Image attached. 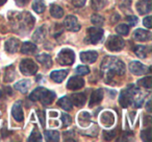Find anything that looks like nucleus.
Wrapping results in <instances>:
<instances>
[{
    "label": "nucleus",
    "mask_w": 152,
    "mask_h": 142,
    "mask_svg": "<svg viewBox=\"0 0 152 142\" xmlns=\"http://www.w3.org/2000/svg\"><path fill=\"white\" fill-rule=\"evenodd\" d=\"M30 87V82L28 79H22V81L18 82L15 85V89L20 91L21 93H26Z\"/></svg>",
    "instance_id": "obj_21"
},
{
    "label": "nucleus",
    "mask_w": 152,
    "mask_h": 142,
    "mask_svg": "<svg viewBox=\"0 0 152 142\" xmlns=\"http://www.w3.org/2000/svg\"><path fill=\"white\" fill-rule=\"evenodd\" d=\"M85 81L79 77H72L67 83V88L69 90H78L83 87Z\"/></svg>",
    "instance_id": "obj_9"
},
{
    "label": "nucleus",
    "mask_w": 152,
    "mask_h": 142,
    "mask_svg": "<svg viewBox=\"0 0 152 142\" xmlns=\"http://www.w3.org/2000/svg\"><path fill=\"white\" fill-rule=\"evenodd\" d=\"M55 97V93L52 91H49V90H45L44 93H43L42 97H41L40 102H42L43 104H45V106H48V104H52L53 99H54Z\"/></svg>",
    "instance_id": "obj_18"
},
{
    "label": "nucleus",
    "mask_w": 152,
    "mask_h": 142,
    "mask_svg": "<svg viewBox=\"0 0 152 142\" xmlns=\"http://www.w3.org/2000/svg\"><path fill=\"white\" fill-rule=\"evenodd\" d=\"M90 122H91V116L88 112H81L78 115V123L80 127H87Z\"/></svg>",
    "instance_id": "obj_23"
},
{
    "label": "nucleus",
    "mask_w": 152,
    "mask_h": 142,
    "mask_svg": "<svg viewBox=\"0 0 152 142\" xmlns=\"http://www.w3.org/2000/svg\"><path fill=\"white\" fill-rule=\"evenodd\" d=\"M45 36H46V29H45V27L42 26V27L38 28V29L36 30L32 39H34V41H36L37 43H40L45 39Z\"/></svg>",
    "instance_id": "obj_27"
},
{
    "label": "nucleus",
    "mask_w": 152,
    "mask_h": 142,
    "mask_svg": "<svg viewBox=\"0 0 152 142\" xmlns=\"http://www.w3.org/2000/svg\"><path fill=\"white\" fill-rule=\"evenodd\" d=\"M7 1V0H0V7H2V5L4 4Z\"/></svg>",
    "instance_id": "obj_47"
},
{
    "label": "nucleus",
    "mask_w": 152,
    "mask_h": 142,
    "mask_svg": "<svg viewBox=\"0 0 152 142\" xmlns=\"http://www.w3.org/2000/svg\"><path fill=\"white\" fill-rule=\"evenodd\" d=\"M64 24H65V27L70 32H78L80 29V24L78 23L77 18L74 16H68L65 19Z\"/></svg>",
    "instance_id": "obj_7"
},
{
    "label": "nucleus",
    "mask_w": 152,
    "mask_h": 142,
    "mask_svg": "<svg viewBox=\"0 0 152 142\" xmlns=\"http://www.w3.org/2000/svg\"><path fill=\"white\" fill-rule=\"evenodd\" d=\"M150 69H151V68L146 67L145 65H143V64L140 63V62H137V61H133L129 64V70H130V72L134 75L146 74L147 72H149Z\"/></svg>",
    "instance_id": "obj_6"
},
{
    "label": "nucleus",
    "mask_w": 152,
    "mask_h": 142,
    "mask_svg": "<svg viewBox=\"0 0 152 142\" xmlns=\"http://www.w3.org/2000/svg\"><path fill=\"white\" fill-rule=\"evenodd\" d=\"M116 32H118L119 35H123V36H125V35L128 34L129 27L126 25V24H119V25L116 27Z\"/></svg>",
    "instance_id": "obj_36"
},
{
    "label": "nucleus",
    "mask_w": 152,
    "mask_h": 142,
    "mask_svg": "<svg viewBox=\"0 0 152 142\" xmlns=\"http://www.w3.org/2000/svg\"><path fill=\"white\" fill-rule=\"evenodd\" d=\"M37 114H38L39 118H40L41 124H42L43 127H44V125H45V115L42 113V111H38V112H37Z\"/></svg>",
    "instance_id": "obj_44"
},
{
    "label": "nucleus",
    "mask_w": 152,
    "mask_h": 142,
    "mask_svg": "<svg viewBox=\"0 0 152 142\" xmlns=\"http://www.w3.org/2000/svg\"><path fill=\"white\" fill-rule=\"evenodd\" d=\"M91 22L96 26H101L103 24V18L99 15H93L91 18Z\"/></svg>",
    "instance_id": "obj_37"
},
{
    "label": "nucleus",
    "mask_w": 152,
    "mask_h": 142,
    "mask_svg": "<svg viewBox=\"0 0 152 142\" xmlns=\"http://www.w3.org/2000/svg\"><path fill=\"white\" fill-rule=\"evenodd\" d=\"M57 104H58V106L61 107V108H63L64 110H66V111H70L72 109V102L69 97H67V96L61 97V99L58 100Z\"/></svg>",
    "instance_id": "obj_29"
},
{
    "label": "nucleus",
    "mask_w": 152,
    "mask_h": 142,
    "mask_svg": "<svg viewBox=\"0 0 152 142\" xmlns=\"http://www.w3.org/2000/svg\"><path fill=\"white\" fill-rule=\"evenodd\" d=\"M58 64L64 66L72 65L74 63V60H75V54H74V51L72 49L65 48L63 50H61L57 54L56 57Z\"/></svg>",
    "instance_id": "obj_2"
},
{
    "label": "nucleus",
    "mask_w": 152,
    "mask_h": 142,
    "mask_svg": "<svg viewBox=\"0 0 152 142\" xmlns=\"http://www.w3.org/2000/svg\"><path fill=\"white\" fill-rule=\"evenodd\" d=\"M37 60H38V62H40L41 64H43V65L47 68L52 66V59H51L50 55L47 54V53H42V54L37 55Z\"/></svg>",
    "instance_id": "obj_20"
},
{
    "label": "nucleus",
    "mask_w": 152,
    "mask_h": 142,
    "mask_svg": "<svg viewBox=\"0 0 152 142\" xmlns=\"http://www.w3.org/2000/svg\"><path fill=\"white\" fill-rule=\"evenodd\" d=\"M102 98H103V91L101 89H98L96 91H94L91 95V99H90V107L92 108L95 104H99L102 100Z\"/></svg>",
    "instance_id": "obj_19"
},
{
    "label": "nucleus",
    "mask_w": 152,
    "mask_h": 142,
    "mask_svg": "<svg viewBox=\"0 0 152 142\" xmlns=\"http://www.w3.org/2000/svg\"><path fill=\"white\" fill-rule=\"evenodd\" d=\"M102 37H103V29L98 27H91L88 29V35L87 38L85 39V42L97 44L102 40Z\"/></svg>",
    "instance_id": "obj_3"
},
{
    "label": "nucleus",
    "mask_w": 152,
    "mask_h": 142,
    "mask_svg": "<svg viewBox=\"0 0 152 142\" xmlns=\"http://www.w3.org/2000/svg\"><path fill=\"white\" fill-rule=\"evenodd\" d=\"M98 59V53L96 51H83L80 53V60L85 63L92 64Z\"/></svg>",
    "instance_id": "obj_12"
},
{
    "label": "nucleus",
    "mask_w": 152,
    "mask_h": 142,
    "mask_svg": "<svg viewBox=\"0 0 152 142\" xmlns=\"http://www.w3.org/2000/svg\"><path fill=\"white\" fill-rule=\"evenodd\" d=\"M68 73H69L68 70H56V71H52V72H51L50 77L55 83H61V82L66 79Z\"/></svg>",
    "instance_id": "obj_15"
},
{
    "label": "nucleus",
    "mask_w": 152,
    "mask_h": 142,
    "mask_svg": "<svg viewBox=\"0 0 152 142\" xmlns=\"http://www.w3.org/2000/svg\"><path fill=\"white\" fill-rule=\"evenodd\" d=\"M42 140V135L39 132L38 129H34L32 133L30 134L29 138H28V141L29 142H36V141H41Z\"/></svg>",
    "instance_id": "obj_34"
},
{
    "label": "nucleus",
    "mask_w": 152,
    "mask_h": 142,
    "mask_svg": "<svg viewBox=\"0 0 152 142\" xmlns=\"http://www.w3.org/2000/svg\"><path fill=\"white\" fill-rule=\"evenodd\" d=\"M61 120H63V125L64 127H69L72 122V118L68 114H63L61 115Z\"/></svg>",
    "instance_id": "obj_39"
},
{
    "label": "nucleus",
    "mask_w": 152,
    "mask_h": 142,
    "mask_svg": "<svg viewBox=\"0 0 152 142\" xmlns=\"http://www.w3.org/2000/svg\"><path fill=\"white\" fill-rule=\"evenodd\" d=\"M103 137L105 140H112L116 137V131H104Z\"/></svg>",
    "instance_id": "obj_40"
},
{
    "label": "nucleus",
    "mask_w": 152,
    "mask_h": 142,
    "mask_svg": "<svg viewBox=\"0 0 152 142\" xmlns=\"http://www.w3.org/2000/svg\"><path fill=\"white\" fill-rule=\"evenodd\" d=\"M75 71L78 75H87L90 73V69L87 66H78V67L76 68Z\"/></svg>",
    "instance_id": "obj_38"
},
{
    "label": "nucleus",
    "mask_w": 152,
    "mask_h": 142,
    "mask_svg": "<svg viewBox=\"0 0 152 142\" xmlns=\"http://www.w3.org/2000/svg\"><path fill=\"white\" fill-rule=\"evenodd\" d=\"M12 115H13V117L17 121L23 120V110H22V106L20 102H16L13 106V108H12Z\"/></svg>",
    "instance_id": "obj_14"
},
{
    "label": "nucleus",
    "mask_w": 152,
    "mask_h": 142,
    "mask_svg": "<svg viewBox=\"0 0 152 142\" xmlns=\"http://www.w3.org/2000/svg\"><path fill=\"white\" fill-rule=\"evenodd\" d=\"M50 14L52 17L56 18V19H59L64 16V10L61 9L59 5L56 4H51L50 5Z\"/></svg>",
    "instance_id": "obj_24"
},
{
    "label": "nucleus",
    "mask_w": 152,
    "mask_h": 142,
    "mask_svg": "<svg viewBox=\"0 0 152 142\" xmlns=\"http://www.w3.org/2000/svg\"><path fill=\"white\" fill-rule=\"evenodd\" d=\"M143 24L147 28H151V26H152V17H151V16H148V17H146L145 19H144V21H143Z\"/></svg>",
    "instance_id": "obj_42"
},
{
    "label": "nucleus",
    "mask_w": 152,
    "mask_h": 142,
    "mask_svg": "<svg viewBox=\"0 0 152 142\" xmlns=\"http://www.w3.org/2000/svg\"><path fill=\"white\" fill-rule=\"evenodd\" d=\"M32 9L34 12L38 14H41L45 11V2L44 0H34V2L32 3Z\"/></svg>",
    "instance_id": "obj_31"
},
{
    "label": "nucleus",
    "mask_w": 152,
    "mask_h": 142,
    "mask_svg": "<svg viewBox=\"0 0 152 142\" xmlns=\"http://www.w3.org/2000/svg\"><path fill=\"white\" fill-rule=\"evenodd\" d=\"M16 77V72H15V68L14 66H9V67L5 69V73H4V81L7 83L10 82H13Z\"/></svg>",
    "instance_id": "obj_26"
},
{
    "label": "nucleus",
    "mask_w": 152,
    "mask_h": 142,
    "mask_svg": "<svg viewBox=\"0 0 152 142\" xmlns=\"http://www.w3.org/2000/svg\"><path fill=\"white\" fill-rule=\"evenodd\" d=\"M86 1L87 0H72V3L76 7H83L86 4Z\"/></svg>",
    "instance_id": "obj_43"
},
{
    "label": "nucleus",
    "mask_w": 152,
    "mask_h": 142,
    "mask_svg": "<svg viewBox=\"0 0 152 142\" xmlns=\"http://www.w3.org/2000/svg\"><path fill=\"white\" fill-rule=\"evenodd\" d=\"M126 21L130 26H134L137 23V18L135 16H128L126 17Z\"/></svg>",
    "instance_id": "obj_41"
},
{
    "label": "nucleus",
    "mask_w": 152,
    "mask_h": 142,
    "mask_svg": "<svg viewBox=\"0 0 152 142\" xmlns=\"http://www.w3.org/2000/svg\"><path fill=\"white\" fill-rule=\"evenodd\" d=\"M134 52L139 57L144 59V57H147V53L149 52V49H148L147 46H145V45H137L134 48Z\"/></svg>",
    "instance_id": "obj_30"
},
{
    "label": "nucleus",
    "mask_w": 152,
    "mask_h": 142,
    "mask_svg": "<svg viewBox=\"0 0 152 142\" xmlns=\"http://www.w3.org/2000/svg\"><path fill=\"white\" fill-rule=\"evenodd\" d=\"M37 50V45H34L31 42H25L23 43L21 47V52L24 54H31V53L36 52Z\"/></svg>",
    "instance_id": "obj_22"
},
{
    "label": "nucleus",
    "mask_w": 152,
    "mask_h": 142,
    "mask_svg": "<svg viewBox=\"0 0 152 142\" xmlns=\"http://www.w3.org/2000/svg\"><path fill=\"white\" fill-rule=\"evenodd\" d=\"M20 70L24 75H34L38 71V65L32 60L25 59L20 63Z\"/></svg>",
    "instance_id": "obj_4"
},
{
    "label": "nucleus",
    "mask_w": 152,
    "mask_h": 142,
    "mask_svg": "<svg viewBox=\"0 0 152 142\" xmlns=\"http://www.w3.org/2000/svg\"><path fill=\"white\" fill-rule=\"evenodd\" d=\"M106 4V0H91V7L95 11L102 10Z\"/></svg>",
    "instance_id": "obj_32"
},
{
    "label": "nucleus",
    "mask_w": 152,
    "mask_h": 142,
    "mask_svg": "<svg viewBox=\"0 0 152 142\" xmlns=\"http://www.w3.org/2000/svg\"><path fill=\"white\" fill-rule=\"evenodd\" d=\"M125 65L121 60L115 57H106L101 63V72L106 83H110L117 75H123L125 73Z\"/></svg>",
    "instance_id": "obj_1"
},
{
    "label": "nucleus",
    "mask_w": 152,
    "mask_h": 142,
    "mask_svg": "<svg viewBox=\"0 0 152 142\" xmlns=\"http://www.w3.org/2000/svg\"><path fill=\"white\" fill-rule=\"evenodd\" d=\"M115 122L114 114L110 111H105L101 114V123L105 127H112Z\"/></svg>",
    "instance_id": "obj_16"
},
{
    "label": "nucleus",
    "mask_w": 152,
    "mask_h": 142,
    "mask_svg": "<svg viewBox=\"0 0 152 142\" xmlns=\"http://www.w3.org/2000/svg\"><path fill=\"white\" fill-rule=\"evenodd\" d=\"M1 95H2V92H1V90H0V97H1Z\"/></svg>",
    "instance_id": "obj_48"
},
{
    "label": "nucleus",
    "mask_w": 152,
    "mask_h": 142,
    "mask_svg": "<svg viewBox=\"0 0 152 142\" xmlns=\"http://www.w3.org/2000/svg\"><path fill=\"white\" fill-rule=\"evenodd\" d=\"M151 137H152V129L148 127V129L142 131V133H141L142 140H144V141H149V140L151 139Z\"/></svg>",
    "instance_id": "obj_35"
},
{
    "label": "nucleus",
    "mask_w": 152,
    "mask_h": 142,
    "mask_svg": "<svg viewBox=\"0 0 152 142\" xmlns=\"http://www.w3.org/2000/svg\"><path fill=\"white\" fill-rule=\"evenodd\" d=\"M15 1L18 7H25V5L29 2V0H15Z\"/></svg>",
    "instance_id": "obj_45"
},
{
    "label": "nucleus",
    "mask_w": 152,
    "mask_h": 142,
    "mask_svg": "<svg viewBox=\"0 0 152 142\" xmlns=\"http://www.w3.org/2000/svg\"><path fill=\"white\" fill-rule=\"evenodd\" d=\"M4 47H5V50L9 53L17 52L18 49H19V40L14 39V38L9 39V40L4 43Z\"/></svg>",
    "instance_id": "obj_13"
},
{
    "label": "nucleus",
    "mask_w": 152,
    "mask_h": 142,
    "mask_svg": "<svg viewBox=\"0 0 152 142\" xmlns=\"http://www.w3.org/2000/svg\"><path fill=\"white\" fill-rule=\"evenodd\" d=\"M137 85L140 87H144L146 89H150L152 87V77H147L145 79H142L137 82Z\"/></svg>",
    "instance_id": "obj_33"
},
{
    "label": "nucleus",
    "mask_w": 152,
    "mask_h": 142,
    "mask_svg": "<svg viewBox=\"0 0 152 142\" xmlns=\"http://www.w3.org/2000/svg\"><path fill=\"white\" fill-rule=\"evenodd\" d=\"M45 90H46V88H43V87L37 88V89L34 90V91L31 92V94L29 95V99L32 100V102H39V100L41 99V97H42Z\"/></svg>",
    "instance_id": "obj_25"
},
{
    "label": "nucleus",
    "mask_w": 152,
    "mask_h": 142,
    "mask_svg": "<svg viewBox=\"0 0 152 142\" xmlns=\"http://www.w3.org/2000/svg\"><path fill=\"white\" fill-rule=\"evenodd\" d=\"M150 104H151V100H149V102H147V110H148V112H150V111H151V109H150Z\"/></svg>",
    "instance_id": "obj_46"
},
{
    "label": "nucleus",
    "mask_w": 152,
    "mask_h": 142,
    "mask_svg": "<svg viewBox=\"0 0 152 142\" xmlns=\"http://www.w3.org/2000/svg\"><path fill=\"white\" fill-rule=\"evenodd\" d=\"M133 38H134V40L140 41V42H146V41L151 40V32H148V30L139 28L133 34Z\"/></svg>",
    "instance_id": "obj_10"
},
{
    "label": "nucleus",
    "mask_w": 152,
    "mask_h": 142,
    "mask_svg": "<svg viewBox=\"0 0 152 142\" xmlns=\"http://www.w3.org/2000/svg\"><path fill=\"white\" fill-rule=\"evenodd\" d=\"M125 46V42L121 37L110 36L106 41V48L110 51H119Z\"/></svg>",
    "instance_id": "obj_5"
},
{
    "label": "nucleus",
    "mask_w": 152,
    "mask_h": 142,
    "mask_svg": "<svg viewBox=\"0 0 152 142\" xmlns=\"http://www.w3.org/2000/svg\"><path fill=\"white\" fill-rule=\"evenodd\" d=\"M137 10L141 15L150 13L152 10V0H139L137 2Z\"/></svg>",
    "instance_id": "obj_8"
},
{
    "label": "nucleus",
    "mask_w": 152,
    "mask_h": 142,
    "mask_svg": "<svg viewBox=\"0 0 152 142\" xmlns=\"http://www.w3.org/2000/svg\"><path fill=\"white\" fill-rule=\"evenodd\" d=\"M86 100H87V96L83 93L73 94L71 97L72 104H75L76 107H83L86 104Z\"/></svg>",
    "instance_id": "obj_17"
},
{
    "label": "nucleus",
    "mask_w": 152,
    "mask_h": 142,
    "mask_svg": "<svg viewBox=\"0 0 152 142\" xmlns=\"http://www.w3.org/2000/svg\"><path fill=\"white\" fill-rule=\"evenodd\" d=\"M45 139L49 142H57L59 140V133L56 131H46Z\"/></svg>",
    "instance_id": "obj_28"
},
{
    "label": "nucleus",
    "mask_w": 152,
    "mask_h": 142,
    "mask_svg": "<svg viewBox=\"0 0 152 142\" xmlns=\"http://www.w3.org/2000/svg\"><path fill=\"white\" fill-rule=\"evenodd\" d=\"M119 102L122 106V108H127L131 104V94L128 89L122 90L119 95Z\"/></svg>",
    "instance_id": "obj_11"
}]
</instances>
